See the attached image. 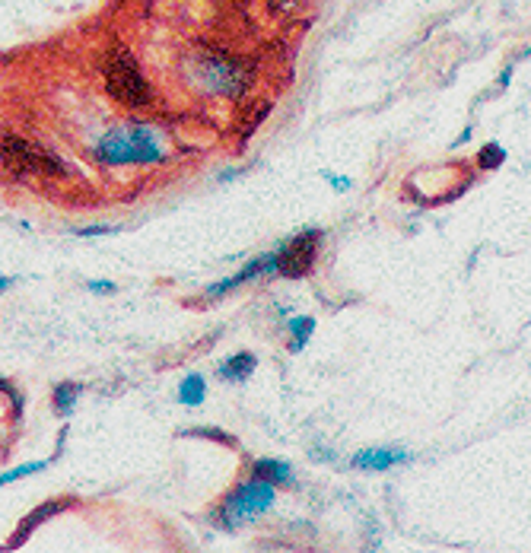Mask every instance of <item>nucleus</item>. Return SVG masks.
Listing matches in <instances>:
<instances>
[{"instance_id":"nucleus-1","label":"nucleus","mask_w":531,"mask_h":553,"mask_svg":"<svg viewBox=\"0 0 531 553\" xmlns=\"http://www.w3.org/2000/svg\"><path fill=\"white\" fill-rule=\"evenodd\" d=\"M255 64L220 48H201L188 58V80L204 96L242 99L255 86Z\"/></svg>"},{"instance_id":"nucleus-2","label":"nucleus","mask_w":531,"mask_h":553,"mask_svg":"<svg viewBox=\"0 0 531 553\" xmlns=\"http://www.w3.org/2000/svg\"><path fill=\"white\" fill-rule=\"evenodd\" d=\"M166 144L150 124H121L99 137L93 159L99 166H159L166 163Z\"/></svg>"},{"instance_id":"nucleus-3","label":"nucleus","mask_w":531,"mask_h":553,"mask_svg":"<svg viewBox=\"0 0 531 553\" xmlns=\"http://www.w3.org/2000/svg\"><path fill=\"white\" fill-rule=\"evenodd\" d=\"M102 80H105V93H109L118 105H125V109L137 112V109H147L153 102V89L144 77V70H140L134 51L125 45H115L105 51Z\"/></svg>"},{"instance_id":"nucleus-4","label":"nucleus","mask_w":531,"mask_h":553,"mask_svg":"<svg viewBox=\"0 0 531 553\" xmlns=\"http://www.w3.org/2000/svg\"><path fill=\"white\" fill-rule=\"evenodd\" d=\"M274 503H277V487L261 477H252V480H245V484H239L233 493H226L220 509H214L210 519H214V525L223 531H236L242 522L268 515Z\"/></svg>"},{"instance_id":"nucleus-5","label":"nucleus","mask_w":531,"mask_h":553,"mask_svg":"<svg viewBox=\"0 0 531 553\" xmlns=\"http://www.w3.org/2000/svg\"><path fill=\"white\" fill-rule=\"evenodd\" d=\"M322 239H325L322 229H303L299 236L283 242L277 248V274L287 280L309 277L318 258V248H322Z\"/></svg>"},{"instance_id":"nucleus-6","label":"nucleus","mask_w":531,"mask_h":553,"mask_svg":"<svg viewBox=\"0 0 531 553\" xmlns=\"http://www.w3.org/2000/svg\"><path fill=\"white\" fill-rule=\"evenodd\" d=\"M0 166L10 175H35L45 169V150L20 134H0Z\"/></svg>"},{"instance_id":"nucleus-7","label":"nucleus","mask_w":531,"mask_h":553,"mask_svg":"<svg viewBox=\"0 0 531 553\" xmlns=\"http://www.w3.org/2000/svg\"><path fill=\"white\" fill-rule=\"evenodd\" d=\"M277 274V252H271V255H261V258H252L249 264L242 267V271H236L233 277H226V280H220V283H214V287H207V299H220V296H226L229 290H236V287H242V283H252V280H258V277H274Z\"/></svg>"},{"instance_id":"nucleus-8","label":"nucleus","mask_w":531,"mask_h":553,"mask_svg":"<svg viewBox=\"0 0 531 553\" xmlns=\"http://www.w3.org/2000/svg\"><path fill=\"white\" fill-rule=\"evenodd\" d=\"M404 461H411V452L407 449H363L353 455L350 465L360 471H388V468L404 465Z\"/></svg>"},{"instance_id":"nucleus-9","label":"nucleus","mask_w":531,"mask_h":553,"mask_svg":"<svg viewBox=\"0 0 531 553\" xmlns=\"http://www.w3.org/2000/svg\"><path fill=\"white\" fill-rule=\"evenodd\" d=\"M252 477L268 480L274 487H296V474L290 461H280V458H258L252 461Z\"/></svg>"},{"instance_id":"nucleus-10","label":"nucleus","mask_w":531,"mask_h":553,"mask_svg":"<svg viewBox=\"0 0 531 553\" xmlns=\"http://www.w3.org/2000/svg\"><path fill=\"white\" fill-rule=\"evenodd\" d=\"M255 366H258V360L252 353H233V356H226V360L217 366V379L229 382V385H242V382L252 379Z\"/></svg>"},{"instance_id":"nucleus-11","label":"nucleus","mask_w":531,"mask_h":553,"mask_svg":"<svg viewBox=\"0 0 531 553\" xmlns=\"http://www.w3.org/2000/svg\"><path fill=\"white\" fill-rule=\"evenodd\" d=\"M64 509H70V499H61V503H48V506H42V509H35V512L29 515V522H23V525H20V531L13 534L10 547H20V544L29 538V534L48 519V515H58V512H64Z\"/></svg>"},{"instance_id":"nucleus-12","label":"nucleus","mask_w":531,"mask_h":553,"mask_svg":"<svg viewBox=\"0 0 531 553\" xmlns=\"http://www.w3.org/2000/svg\"><path fill=\"white\" fill-rule=\"evenodd\" d=\"M207 401V382L201 372H188L179 385V404L182 407H201Z\"/></svg>"},{"instance_id":"nucleus-13","label":"nucleus","mask_w":531,"mask_h":553,"mask_svg":"<svg viewBox=\"0 0 531 553\" xmlns=\"http://www.w3.org/2000/svg\"><path fill=\"white\" fill-rule=\"evenodd\" d=\"M80 385L77 382H61L55 391H51V407H55V414L58 417H70L74 414V407H77V398H80Z\"/></svg>"},{"instance_id":"nucleus-14","label":"nucleus","mask_w":531,"mask_h":553,"mask_svg":"<svg viewBox=\"0 0 531 553\" xmlns=\"http://www.w3.org/2000/svg\"><path fill=\"white\" fill-rule=\"evenodd\" d=\"M287 331L293 337L290 350H303L312 341V334H315V315H296V318H290L287 321Z\"/></svg>"},{"instance_id":"nucleus-15","label":"nucleus","mask_w":531,"mask_h":553,"mask_svg":"<svg viewBox=\"0 0 531 553\" xmlns=\"http://www.w3.org/2000/svg\"><path fill=\"white\" fill-rule=\"evenodd\" d=\"M48 468V461H26V465L20 468H13V471H4L0 474V487H7V484H16V480H23V477H32V474H39Z\"/></svg>"},{"instance_id":"nucleus-16","label":"nucleus","mask_w":531,"mask_h":553,"mask_svg":"<svg viewBox=\"0 0 531 553\" xmlns=\"http://www.w3.org/2000/svg\"><path fill=\"white\" fill-rule=\"evenodd\" d=\"M477 163H481L484 169H497L500 163H506V150L500 144H487L481 153H477Z\"/></svg>"},{"instance_id":"nucleus-17","label":"nucleus","mask_w":531,"mask_h":553,"mask_svg":"<svg viewBox=\"0 0 531 553\" xmlns=\"http://www.w3.org/2000/svg\"><path fill=\"white\" fill-rule=\"evenodd\" d=\"M121 233V226H109V223H93V226H80L74 229L77 239H93V236H115Z\"/></svg>"},{"instance_id":"nucleus-18","label":"nucleus","mask_w":531,"mask_h":553,"mask_svg":"<svg viewBox=\"0 0 531 553\" xmlns=\"http://www.w3.org/2000/svg\"><path fill=\"white\" fill-rule=\"evenodd\" d=\"M182 436H188V439H217L220 445H236V439L233 436H226V433H220V430H182Z\"/></svg>"},{"instance_id":"nucleus-19","label":"nucleus","mask_w":531,"mask_h":553,"mask_svg":"<svg viewBox=\"0 0 531 553\" xmlns=\"http://www.w3.org/2000/svg\"><path fill=\"white\" fill-rule=\"evenodd\" d=\"M0 391H4V395L10 398V404H13V417H20L23 407H26V401H23L20 391H16V388H13L10 382H4V379H0Z\"/></svg>"},{"instance_id":"nucleus-20","label":"nucleus","mask_w":531,"mask_h":553,"mask_svg":"<svg viewBox=\"0 0 531 553\" xmlns=\"http://www.w3.org/2000/svg\"><path fill=\"white\" fill-rule=\"evenodd\" d=\"M42 172H48V175H67V166L61 163V159L55 156V153H51V150H45V169Z\"/></svg>"},{"instance_id":"nucleus-21","label":"nucleus","mask_w":531,"mask_h":553,"mask_svg":"<svg viewBox=\"0 0 531 553\" xmlns=\"http://www.w3.org/2000/svg\"><path fill=\"white\" fill-rule=\"evenodd\" d=\"M322 178H325V182H328L334 191H341V194H344V191H350V185H353L347 175H334V172H328V169L322 172Z\"/></svg>"},{"instance_id":"nucleus-22","label":"nucleus","mask_w":531,"mask_h":553,"mask_svg":"<svg viewBox=\"0 0 531 553\" xmlns=\"http://www.w3.org/2000/svg\"><path fill=\"white\" fill-rule=\"evenodd\" d=\"M86 287H90L93 293H115V290H118L112 280H90V283H86Z\"/></svg>"},{"instance_id":"nucleus-23","label":"nucleus","mask_w":531,"mask_h":553,"mask_svg":"<svg viewBox=\"0 0 531 553\" xmlns=\"http://www.w3.org/2000/svg\"><path fill=\"white\" fill-rule=\"evenodd\" d=\"M13 287V277H0V293H7Z\"/></svg>"}]
</instances>
